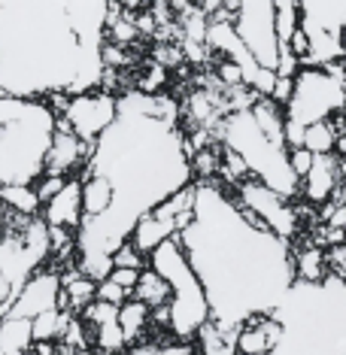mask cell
Listing matches in <instances>:
<instances>
[{"label": "cell", "instance_id": "cell-1", "mask_svg": "<svg viewBox=\"0 0 346 355\" xmlns=\"http://www.w3.org/2000/svg\"><path fill=\"white\" fill-rule=\"evenodd\" d=\"M85 171L112 182V207L83 219L76 252H107L131 237L134 222L176 189L195 182L186 134L180 131V103L161 94H119V116L92 146Z\"/></svg>", "mask_w": 346, "mask_h": 355}, {"label": "cell", "instance_id": "cell-2", "mask_svg": "<svg viewBox=\"0 0 346 355\" xmlns=\"http://www.w3.org/2000/svg\"><path fill=\"white\" fill-rule=\"evenodd\" d=\"M210 301V319L240 328L270 313L295 282L292 243L277 237L219 180L195 182V216L176 234Z\"/></svg>", "mask_w": 346, "mask_h": 355}, {"label": "cell", "instance_id": "cell-3", "mask_svg": "<svg viewBox=\"0 0 346 355\" xmlns=\"http://www.w3.org/2000/svg\"><path fill=\"white\" fill-rule=\"evenodd\" d=\"M101 73V49L79 40L64 0H0V94H83Z\"/></svg>", "mask_w": 346, "mask_h": 355}, {"label": "cell", "instance_id": "cell-4", "mask_svg": "<svg viewBox=\"0 0 346 355\" xmlns=\"http://www.w3.org/2000/svg\"><path fill=\"white\" fill-rule=\"evenodd\" d=\"M270 313L283 328L273 355H346V279H295Z\"/></svg>", "mask_w": 346, "mask_h": 355}, {"label": "cell", "instance_id": "cell-5", "mask_svg": "<svg viewBox=\"0 0 346 355\" xmlns=\"http://www.w3.org/2000/svg\"><path fill=\"white\" fill-rule=\"evenodd\" d=\"M55 125L46 101L0 94V185H34L46 173Z\"/></svg>", "mask_w": 346, "mask_h": 355}, {"label": "cell", "instance_id": "cell-6", "mask_svg": "<svg viewBox=\"0 0 346 355\" xmlns=\"http://www.w3.org/2000/svg\"><path fill=\"white\" fill-rule=\"evenodd\" d=\"M216 137H219L222 146L234 149L237 155L246 161L249 173H252L255 180L270 185L273 191H279V195L288 200L301 198V180H297L292 173V167H288V149L283 143L268 140V137L261 134V128L255 125L249 110H237V112L222 116L219 128H216Z\"/></svg>", "mask_w": 346, "mask_h": 355}, {"label": "cell", "instance_id": "cell-7", "mask_svg": "<svg viewBox=\"0 0 346 355\" xmlns=\"http://www.w3.org/2000/svg\"><path fill=\"white\" fill-rule=\"evenodd\" d=\"M149 268L158 270L161 277L171 282V334L180 340H191L198 334V328L210 319V301L207 292L200 286L195 268H191L186 249L176 240V234L171 240H164L161 246H155L149 252Z\"/></svg>", "mask_w": 346, "mask_h": 355}, {"label": "cell", "instance_id": "cell-8", "mask_svg": "<svg viewBox=\"0 0 346 355\" xmlns=\"http://www.w3.org/2000/svg\"><path fill=\"white\" fill-rule=\"evenodd\" d=\"M283 110H286V122L304 128L346 112V79L340 61L325 64V67L307 64V67L297 70L292 98L286 101Z\"/></svg>", "mask_w": 346, "mask_h": 355}, {"label": "cell", "instance_id": "cell-9", "mask_svg": "<svg viewBox=\"0 0 346 355\" xmlns=\"http://www.w3.org/2000/svg\"><path fill=\"white\" fill-rule=\"evenodd\" d=\"M301 6V28L310 34V55L301 67L340 61L346 46V0H297Z\"/></svg>", "mask_w": 346, "mask_h": 355}, {"label": "cell", "instance_id": "cell-10", "mask_svg": "<svg viewBox=\"0 0 346 355\" xmlns=\"http://www.w3.org/2000/svg\"><path fill=\"white\" fill-rule=\"evenodd\" d=\"M231 25H234L237 37L246 43V49L252 52V58L261 67L277 70L283 46H279L277 37V12H273L270 0H237Z\"/></svg>", "mask_w": 346, "mask_h": 355}, {"label": "cell", "instance_id": "cell-11", "mask_svg": "<svg viewBox=\"0 0 346 355\" xmlns=\"http://www.w3.org/2000/svg\"><path fill=\"white\" fill-rule=\"evenodd\" d=\"M231 195H234L240 204L252 209L259 219L268 225V228L277 234V237L295 243L297 234H301V222H297V209H295V200L283 198L279 191H273L270 185H264L261 180L249 176V180L231 185Z\"/></svg>", "mask_w": 346, "mask_h": 355}, {"label": "cell", "instance_id": "cell-12", "mask_svg": "<svg viewBox=\"0 0 346 355\" xmlns=\"http://www.w3.org/2000/svg\"><path fill=\"white\" fill-rule=\"evenodd\" d=\"M116 116H119L116 94L103 92V88H92V92H83V94H70L67 110H64L61 119L73 128L85 143L94 146V140L116 122Z\"/></svg>", "mask_w": 346, "mask_h": 355}, {"label": "cell", "instance_id": "cell-13", "mask_svg": "<svg viewBox=\"0 0 346 355\" xmlns=\"http://www.w3.org/2000/svg\"><path fill=\"white\" fill-rule=\"evenodd\" d=\"M55 306H61V268H49V261H46L21 282V288L10 304V313L34 319L46 310H55Z\"/></svg>", "mask_w": 346, "mask_h": 355}, {"label": "cell", "instance_id": "cell-14", "mask_svg": "<svg viewBox=\"0 0 346 355\" xmlns=\"http://www.w3.org/2000/svg\"><path fill=\"white\" fill-rule=\"evenodd\" d=\"M88 155H92V143H85L83 137L58 116V125H55V134L49 143V155H46V173L79 176V167L88 164Z\"/></svg>", "mask_w": 346, "mask_h": 355}, {"label": "cell", "instance_id": "cell-15", "mask_svg": "<svg viewBox=\"0 0 346 355\" xmlns=\"http://www.w3.org/2000/svg\"><path fill=\"white\" fill-rule=\"evenodd\" d=\"M343 171H346L343 155H337V152L316 155L307 176L301 180V198L313 207H322L325 200H331L337 195V189L343 182Z\"/></svg>", "mask_w": 346, "mask_h": 355}, {"label": "cell", "instance_id": "cell-16", "mask_svg": "<svg viewBox=\"0 0 346 355\" xmlns=\"http://www.w3.org/2000/svg\"><path fill=\"white\" fill-rule=\"evenodd\" d=\"M40 216L49 228H67L76 231L83 225V176H67L64 185L40 207Z\"/></svg>", "mask_w": 346, "mask_h": 355}, {"label": "cell", "instance_id": "cell-17", "mask_svg": "<svg viewBox=\"0 0 346 355\" xmlns=\"http://www.w3.org/2000/svg\"><path fill=\"white\" fill-rule=\"evenodd\" d=\"M279 322L273 319V313H255L243 325L237 328V352L240 355H273L279 343Z\"/></svg>", "mask_w": 346, "mask_h": 355}, {"label": "cell", "instance_id": "cell-18", "mask_svg": "<svg viewBox=\"0 0 346 355\" xmlns=\"http://www.w3.org/2000/svg\"><path fill=\"white\" fill-rule=\"evenodd\" d=\"M173 234H176V225H173V222H167V219H161L158 213H152V209H149V213H143L140 219L134 222L131 237H128V240H131V243L149 258L152 249L161 246L164 240H171Z\"/></svg>", "mask_w": 346, "mask_h": 355}, {"label": "cell", "instance_id": "cell-19", "mask_svg": "<svg viewBox=\"0 0 346 355\" xmlns=\"http://www.w3.org/2000/svg\"><path fill=\"white\" fill-rule=\"evenodd\" d=\"M237 328H225L219 322L207 319L191 337L198 355H237Z\"/></svg>", "mask_w": 346, "mask_h": 355}, {"label": "cell", "instance_id": "cell-20", "mask_svg": "<svg viewBox=\"0 0 346 355\" xmlns=\"http://www.w3.org/2000/svg\"><path fill=\"white\" fill-rule=\"evenodd\" d=\"M31 346H34L31 319L6 313V316L0 319V355H28Z\"/></svg>", "mask_w": 346, "mask_h": 355}, {"label": "cell", "instance_id": "cell-21", "mask_svg": "<svg viewBox=\"0 0 346 355\" xmlns=\"http://www.w3.org/2000/svg\"><path fill=\"white\" fill-rule=\"evenodd\" d=\"M112 207V182L103 173L83 171V219L103 216Z\"/></svg>", "mask_w": 346, "mask_h": 355}, {"label": "cell", "instance_id": "cell-22", "mask_svg": "<svg viewBox=\"0 0 346 355\" xmlns=\"http://www.w3.org/2000/svg\"><path fill=\"white\" fill-rule=\"evenodd\" d=\"M119 325L125 331V340L128 346L140 343L143 337L149 334V325H152V310L143 301H137V297H125L122 304H119Z\"/></svg>", "mask_w": 346, "mask_h": 355}, {"label": "cell", "instance_id": "cell-23", "mask_svg": "<svg viewBox=\"0 0 346 355\" xmlns=\"http://www.w3.org/2000/svg\"><path fill=\"white\" fill-rule=\"evenodd\" d=\"M292 268H295V279H307V282H319L328 277V264H325V246L307 243L301 249L292 246Z\"/></svg>", "mask_w": 346, "mask_h": 355}, {"label": "cell", "instance_id": "cell-24", "mask_svg": "<svg viewBox=\"0 0 346 355\" xmlns=\"http://www.w3.org/2000/svg\"><path fill=\"white\" fill-rule=\"evenodd\" d=\"M131 295L137 297V301L146 304L149 310H155V306H167V304H171V282L146 264V268L140 270V279H137V286H134Z\"/></svg>", "mask_w": 346, "mask_h": 355}, {"label": "cell", "instance_id": "cell-25", "mask_svg": "<svg viewBox=\"0 0 346 355\" xmlns=\"http://www.w3.org/2000/svg\"><path fill=\"white\" fill-rule=\"evenodd\" d=\"M337 143H340V131H337L334 119H322V122H313L304 128V146H307L313 155L337 152Z\"/></svg>", "mask_w": 346, "mask_h": 355}, {"label": "cell", "instance_id": "cell-26", "mask_svg": "<svg viewBox=\"0 0 346 355\" xmlns=\"http://www.w3.org/2000/svg\"><path fill=\"white\" fill-rule=\"evenodd\" d=\"M0 200L15 216H37L40 207H43L34 185H0Z\"/></svg>", "mask_w": 346, "mask_h": 355}, {"label": "cell", "instance_id": "cell-27", "mask_svg": "<svg viewBox=\"0 0 346 355\" xmlns=\"http://www.w3.org/2000/svg\"><path fill=\"white\" fill-rule=\"evenodd\" d=\"M92 349H98L101 355H119V352L128 349L125 331H122V325H119V319L92 328Z\"/></svg>", "mask_w": 346, "mask_h": 355}, {"label": "cell", "instance_id": "cell-28", "mask_svg": "<svg viewBox=\"0 0 346 355\" xmlns=\"http://www.w3.org/2000/svg\"><path fill=\"white\" fill-rule=\"evenodd\" d=\"M167 83H171V70L167 67H161V64L152 61L146 70H143L140 76H137V92H143V94H161L167 88Z\"/></svg>", "mask_w": 346, "mask_h": 355}, {"label": "cell", "instance_id": "cell-29", "mask_svg": "<svg viewBox=\"0 0 346 355\" xmlns=\"http://www.w3.org/2000/svg\"><path fill=\"white\" fill-rule=\"evenodd\" d=\"M79 316H83L92 328L107 325V322H116L119 319V304H110V301H101V297H94V301L88 304L83 313H79Z\"/></svg>", "mask_w": 346, "mask_h": 355}, {"label": "cell", "instance_id": "cell-30", "mask_svg": "<svg viewBox=\"0 0 346 355\" xmlns=\"http://www.w3.org/2000/svg\"><path fill=\"white\" fill-rule=\"evenodd\" d=\"M149 264V258L137 249L131 240H125V243H119L116 249H112V268H137L143 270Z\"/></svg>", "mask_w": 346, "mask_h": 355}, {"label": "cell", "instance_id": "cell-31", "mask_svg": "<svg viewBox=\"0 0 346 355\" xmlns=\"http://www.w3.org/2000/svg\"><path fill=\"white\" fill-rule=\"evenodd\" d=\"M216 79H219L222 88H240V85H246L243 67H240L237 61H228V58H216Z\"/></svg>", "mask_w": 346, "mask_h": 355}, {"label": "cell", "instance_id": "cell-32", "mask_svg": "<svg viewBox=\"0 0 346 355\" xmlns=\"http://www.w3.org/2000/svg\"><path fill=\"white\" fill-rule=\"evenodd\" d=\"M325 264H328L331 277L346 279V240L343 243H334V246H325Z\"/></svg>", "mask_w": 346, "mask_h": 355}, {"label": "cell", "instance_id": "cell-33", "mask_svg": "<svg viewBox=\"0 0 346 355\" xmlns=\"http://www.w3.org/2000/svg\"><path fill=\"white\" fill-rule=\"evenodd\" d=\"M313 152L307 149V146H292L288 149V167H292V173L297 176V180H304L307 176V171L313 167Z\"/></svg>", "mask_w": 346, "mask_h": 355}, {"label": "cell", "instance_id": "cell-34", "mask_svg": "<svg viewBox=\"0 0 346 355\" xmlns=\"http://www.w3.org/2000/svg\"><path fill=\"white\" fill-rule=\"evenodd\" d=\"M155 64H161V67H167V70H173L176 64H182V58H186V52H182V46H176V43H161L155 46Z\"/></svg>", "mask_w": 346, "mask_h": 355}, {"label": "cell", "instance_id": "cell-35", "mask_svg": "<svg viewBox=\"0 0 346 355\" xmlns=\"http://www.w3.org/2000/svg\"><path fill=\"white\" fill-rule=\"evenodd\" d=\"M64 180H67V176H58V173H43V176H40V180L34 182V191H37L40 204H46V200H49L55 191L64 185Z\"/></svg>", "mask_w": 346, "mask_h": 355}, {"label": "cell", "instance_id": "cell-36", "mask_svg": "<svg viewBox=\"0 0 346 355\" xmlns=\"http://www.w3.org/2000/svg\"><path fill=\"white\" fill-rule=\"evenodd\" d=\"M98 297H101V301H110V304H122L125 297H131V292H128V288H122L119 282H112V279L107 277V279H101V282H98Z\"/></svg>", "mask_w": 346, "mask_h": 355}, {"label": "cell", "instance_id": "cell-37", "mask_svg": "<svg viewBox=\"0 0 346 355\" xmlns=\"http://www.w3.org/2000/svg\"><path fill=\"white\" fill-rule=\"evenodd\" d=\"M110 279L119 282V286L128 288V292H134L137 279H140V270H137V268H112L110 270Z\"/></svg>", "mask_w": 346, "mask_h": 355}, {"label": "cell", "instance_id": "cell-38", "mask_svg": "<svg viewBox=\"0 0 346 355\" xmlns=\"http://www.w3.org/2000/svg\"><path fill=\"white\" fill-rule=\"evenodd\" d=\"M292 88H295V76H279V73H277V83H273L270 98L286 107V101L292 98Z\"/></svg>", "mask_w": 346, "mask_h": 355}, {"label": "cell", "instance_id": "cell-39", "mask_svg": "<svg viewBox=\"0 0 346 355\" xmlns=\"http://www.w3.org/2000/svg\"><path fill=\"white\" fill-rule=\"evenodd\" d=\"M6 231H10V216H6L3 209H0V237H3Z\"/></svg>", "mask_w": 346, "mask_h": 355}, {"label": "cell", "instance_id": "cell-40", "mask_svg": "<svg viewBox=\"0 0 346 355\" xmlns=\"http://www.w3.org/2000/svg\"><path fill=\"white\" fill-rule=\"evenodd\" d=\"M334 198L346 200V171H343V182H340V189H337V195H334Z\"/></svg>", "mask_w": 346, "mask_h": 355}, {"label": "cell", "instance_id": "cell-41", "mask_svg": "<svg viewBox=\"0 0 346 355\" xmlns=\"http://www.w3.org/2000/svg\"><path fill=\"white\" fill-rule=\"evenodd\" d=\"M340 70H343V79H346V46H343V55H340Z\"/></svg>", "mask_w": 346, "mask_h": 355}, {"label": "cell", "instance_id": "cell-42", "mask_svg": "<svg viewBox=\"0 0 346 355\" xmlns=\"http://www.w3.org/2000/svg\"><path fill=\"white\" fill-rule=\"evenodd\" d=\"M79 355H101L98 349H85V352H79Z\"/></svg>", "mask_w": 346, "mask_h": 355}, {"label": "cell", "instance_id": "cell-43", "mask_svg": "<svg viewBox=\"0 0 346 355\" xmlns=\"http://www.w3.org/2000/svg\"><path fill=\"white\" fill-rule=\"evenodd\" d=\"M0 209H3V200H0Z\"/></svg>", "mask_w": 346, "mask_h": 355}, {"label": "cell", "instance_id": "cell-44", "mask_svg": "<svg viewBox=\"0 0 346 355\" xmlns=\"http://www.w3.org/2000/svg\"><path fill=\"white\" fill-rule=\"evenodd\" d=\"M119 355H125V352H119Z\"/></svg>", "mask_w": 346, "mask_h": 355}]
</instances>
